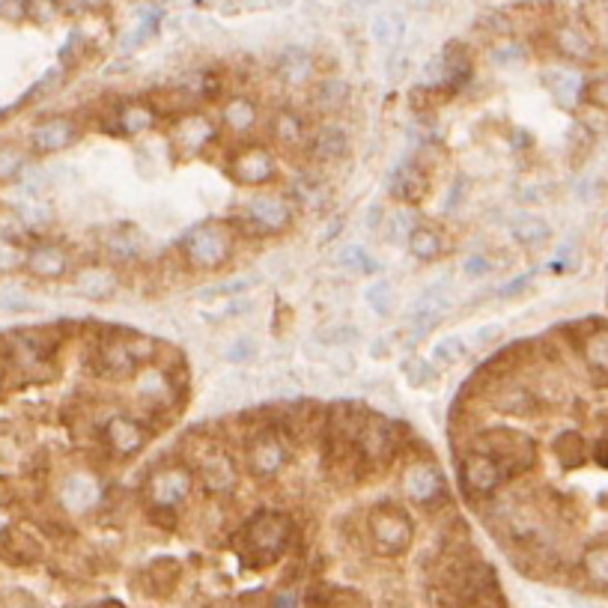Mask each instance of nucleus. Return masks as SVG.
<instances>
[{
    "label": "nucleus",
    "instance_id": "nucleus-7",
    "mask_svg": "<svg viewBox=\"0 0 608 608\" xmlns=\"http://www.w3.org/2000/svg\"><path fill=\"white\" fill-rule=\"evenodd\" d=\"M367 531L373 540L376 552L382 555H403L415 540V525L408 519V513L394 505V501H382L367 513Z\"/></svg>",
    "mask_w": 608,
    "mask_h": 608
},
{
    "label": "nucleus",
    "instance_id": "nucleus-21",
    "mask_svg": "<svg viewBox=\"0 0 608 608\" xmlns=\"http://www.w3.org/2000/svg\"><path fill=\"white\" fill-rule=\"evenodd\" d=\"M24 269L42 281H54V278H63V274L72 269V256L66 248H60V245L40 242L27 251Z\"/></svg>",
    "mask_w": 608,
    "mask_h": 608
},
{
    "label": "nucleus",
    "instance_id": "nucleus-48",
    "mask_svg": "<svg viewBox=\"0 0 608 608\" xmlns=\"http://www.w3.org/2000/svg\"><path fill=\"white\" fill-rule=\"evenodd\" d=\"M582 99L594 108H605L608 111V75H600V78H591L582 87Z\"/></svg>",
    "mask_w": 608,
    "mask_h": 608
},
{
    "label": "nucleus",
    "instance_id": "nucleus-3",
    "mask_svg": "<svg viewBox=\"0 0 608 608\" xmlns=\"http://www.w3.org/2000/svg\"><path fill=\"white\" fill-rule=\"evenodd\" d=\"M269 408H260L256 415L245 417V430H242V453L245 465L256 480H272L287 469L290 460V444L281 435L278 424L272 415H265Z\"/></svg>",
    "mask_w": 608,
    "mask_h": 608
},
{
    "label": "nucleus",
    "instance_id": "nucleus-53",
    "mask_svg": "<svg viewBox=\"0 0 608 608\" xmlns=\"http://www.w3.org/2000/svg\"><path fill=\"white\" fill-rule=\"evenodd\" d=\"M525 60V49H522L519 42H501V45H496L492 49V63H498V66H516V63H522Z\"/></svg>",
    "mask_w": 608,
    "mask_h": 608
},
{
    "label": "nucleus",
    "instance_id": "nucleus-35",
    "mask_svg": "<svg viewBox=\"0 0 608 608\" xmlns=\"http://www.w3.org/2000/svg\"><path fill=\"white\" fill-rule=\"evenodd\" d=\"M543 84L549 87V93L555 96V102L564 104V108H573V104L582 99V87H585V84L578 81L573 72L552 69V72L543 75Z\"/></svg>",
    "mask_w": 608,
    "mask_h": 608
},
{
    "label": "nucleus",
    "instance_id": "nucleus-32",
    "mask_svg": "<svg viewBox=\"0 0 608 608\" xmlns=\"http://www.w3.org/2000/svg\"><path fill=\"white\" fill-rule=\"evenodd\" d=\"M310 99L319 111L337 113V111L346 108L349 99H353V87H349V81L337 78V75H328V78H322L317 87H313Z\"/></svg>",
    "mask_w": 608,
    "mask_h": 608
},
{
    "label": "nucleus",
    "instance_id": "nucleus-33",
    "mask_svg": "<svg viewBox=\"0 0 608 608\" xmlns=\"http://www.w3.org/2000/svg\"><path fill=\"white\" fill-rule=\"evenodd\" d=\"M510 236L513 242L525 245V248H540L543 242H549V236H552V227H549L546 218L540 215H531V212H522L510 221Z\"/></svg>",
    "mask_w": 608,
    "mask_h": 608
},
{
    "label": "nucleus",
    "instance_id": "nucleus-19",
    "mask_svg": "<svg viewBox=\"0 0 608 608\" xmlns=\"http://www.w3.org/2000/svg\"><path fill=\"white\" fill-rule=\"evenodd\" d=\"M426 192H430V167L421 158H408L391 176V194L397 201H403L408 206L421 203Z\"/></svg>",
    "mask_w": 608,
    "mask_h": 608
},
{
    "label": "nucleus",
    "instance_id": "nucleus-15",
    "mask_svg": "<svg viewBox=\"0 0 608 608\" xmlns=\"http://www.w3.org/2000/svg\"><path fill=\"white\" fill-rule=\"evenodd\" d=\"M227 170L239 185H265L272 183L278 174V161H274L272 149H265L260 144H242L239 149H233Z\"/></svg>",
    "mask_w": 608,
    "mask_h": 608
},
{
    "label": "nucleus",
    "instance_id": "nucleus-26",
    "mask_svg": "<svg viewBox=\"0 0 608 608\" xmlns=\"http://www.w3.org/2000/svg\"><path fill=\"white\" fill-rule=\"evenodd\" d=\"M269 135H272V140H274V144H278L281 149L296 152V149H301L304 144H308V122H304L301 113L290 111V108H283V111H278V113H274V117H272V122H269Z\"/></svg>",
    "mask_w": 608,
    "mask_h": 608
},
{
    "label": "nucleus",
    "instance_id": "nucleus-40",
    "mask_svg": "<svg viewBox=\"0 0 608 608\" xmlns=\"http://www.w3.org/2000/svg\"><path fill=\"white\" fill-rule=\"evenodd\" d=\"M552 451L560 460V465H567V469H578V465L585 462V456H587V444H585V439L578 433L567 430V433H560L555 439Z\"/></svg>",
    "mask_w": 608,
    "mask_h": 608
},
{
    "label": "nucleus",
    "instance_id": "nucleus-56",
    "mask_svg": "<svg viewBox=\"0 0 608 608\" xmlns=\"http://www.w3.org/2000/svg\"><path fill=\"white\" fill-rule=\"evenodd\" d=\"M251 281L248 278H236V281H227L221 287L212 290V296H242V290H248Z\"/></svg>",
    "mask_w": 608,
    "mask_h": 608
},
{
    "label": "nucleus",
    "instance_id": "nucleus-43",
    "mask_svg": "<svg viewBox=\"0 0 608 608\" xmlns=\"http://www.w3.org/2000/svg\"><path fill=\"white\" fill-rule=\"evenodd\" d=\"M469 353V344L462 337H444L433 346V364L439 367H453L456 361H462Z\"/></svg>",
    "mask_w": 608,
    "mask_h": 608
},
{
    "label": "nucleus",
    "instance_id": "nucleus-55",
    "mask_svg": "<svg viewBox=\"0 0 608 608\" xmlns=\"http://www.w3.org/2000/svg\"><path fill=\"white\" fill-rule=\"evenodd\" d=\"M22 218H24V224H49L51 209L40 203V197H33V201H27L22 206Z\"/></svg>",
    "mask_w": 608,
    "mask_h": 608
},
{
    "label": "nucleus",
    "instance_id": "nucleus-14",
    "mask_svg": "<svg viewBox=\"0 0 608 608\" xmlns=\"http://www.w3.org/2000/svg\"><path fill=\"white\" fill-rule=\"evenodd\" d=\"M102 442L113 460H131L147 448L149 442V426L144 421H138L135 415H111L102 426Z\"/></svg>",
    "mask_w": 608,
    "mask_h": 608
},
{
    "label": "nucleus",
    "instance_id": "nucleus-27",
    "mask_svg": "<svg viewBox=\"0 0 608 608\" xmlns=\"http://www.w3.org/2000/svg\"><path fill=\"white\" fill-rule=\"evenodd\" d=\"M439 69H442V87L448 93L462 90L471 78V54L462 42H451L448 49L439 57Z\"/></svg>",
    "mask_w": 608,
    "mask_h": 608
},
{
    "label": "nucleus",
    "instance_id": "nucleus-17",
    "mask_svg": "<svg viewBox=\"0 0 608 608\" xmlns=\"http://www.w3.org/2000/svg\"><path fill=\"white\" fill-rule=\"evenodd\" d=\"M102 501V483L93 471L78 469L69 471L60 483V505L69 513H87L93 507H99Z\"/></svg>",
    "mask_w": 608,
    "mask_h": 608
},
{
    "label": "nucleus",
    "instance_id": "nucleus-22",
    "mask_svg": "<svg viewBox=\"0 0 608 608\" xmlns=\"http://www.w3.org/2000/svg\"><path fill=\"white\" fill-rule=\"evenodd\" d=\"M310 156L322 161V165H337L349 156V135L344 126L337 122H326L317 129V135L310 138Z\"/></svg>",
    "mask_w": 608,
    "mask_h": 608
},
{
    "label": "nucleus",
    "instance_id": "nucleus-2",
    "mask_svg": "<svg viewBox=\"0 0 608 608\" xmlns=\"http://www.w3.org/2000/svg\"><path fill=\"white\" fill-rule=\"evenodd\" d=\"M296 537V525L283 510H260L245 522L236 537L239 555L248 567H269L281 560Z\"/></svg>",
    "mask_w": 608,
    "mask_h": 608
},
{
    "label": "nucleus",
    "instance_id": "nucleus-23",
    "mask_svg": "<svg viewBox=\"0 0 608 608\" xmlns=\"http://www.w3.org/2000/svg\"><path fill=\"white\" fill-rule=\"evenodd\" d=\"M492 406L498 408V412L505 415H534L540 408V397L531 391L525 385H516V382H507V379H501L496 385V391H492Z\"/></svg>",
    "mask_w": 608,
    "mask_h": 608
},
{
    "label": "nucleus",
    "instance_id": "nucleus-13",
    "mask_svg": "<svg viewBox=\"0 0 608 608\" xmlns=\"http://www.w3.org/2000/svg\"><path fill=\"white\" fill-rule=\"evenodd\" d=\"M135 394L149 412H174L179 403V376L149 361L135 373Z\"/></svg>",
    "mask_w": 608,
    "mask_h": 608
},
{
    "label": "nucleus",
    "instance_id": "nucleus-36",
    "mask_svg": "<svg viewBox=\"0 0 608 608\" xmlns=\"http://www.w3.org/2000/svg\"><path fill=\"white\" fill-rule=\"evenodd\" d=\"M408 251H412L415 260L433 263L444 254V239L439 230H433V227H426V224L415 227V230L408 233Z\"/></svg>",
    "mask_w": 608,
    "mask_h": 608
},
{
    "label": "nucleus",
    "instance_id": "nucleus-8",
    "mask_svg": "<svg viewBox=\"0 0 608 608\" xmlns=\"http://www.w3.org/2000/svg\"><path fill=\"white\" fill-rule=\"evenodd\" d=\"M194 478L203 483L206 492L212 496H230L239 483V469H236V460L230 456V451L221 448L218 442H206L201 451L194 453Z\"/></svg>",
    "mask_w": 608,
    "mask_h": 608
},
{
    "label": "nucleus",
    "instance_id": "nucleus-61",
    "mask_svg": "<svg viewBox=\"0 0 608 608\" xmlns=\"http://www.w3.org/2000/svg\"><path fill=\"white\" fill-rule=\"evenodd\" d=\"M353 6H358V9H367V6H376L379 0H349Z\"/></svg>",
    "mask_w": 608,
    "mask_h": 608
},
{
    "label": "nucleus",
    "instance_id": "nucleus-11",
    "mask_svg": "<svg viewBox=\"0 0 608 608\" xmlns=\"http://www.w3.org/2000/svg\"><path fill=\"white\" fill-rule=\"evenodd\" d=\"M460 478L471 496L489 498V496H498V492L507 487L513 480V474L507 471V465H501L496 460V456L469 448V453H465L460 462Z\"/></svg>",
    "mask_w": 608,
    "mask_h": 608
},
{
    "label": "nucleus",
    "instance_id": "nucleus-12",
    "mask_svg": "<svg viewBox=\"0 0 608 608\" xmlns=\"http://www.w3.org/2000/svg\"><path fill=\"white\" fill-rule=\"evenodd\" d=\"M236 224L245 227L251 236H274L283 233L292 224V206L287 197L263 194L245 203V212L236 218Z\"/></svg>",
    "mask_w": 608,
    "mask_h": 608
},
{
    "label": "nucleus",
    "instance_id": "nucleus-6",
    "mask_svg": "<svg viewBox=\"0 0 608 608\" xmlns=\"http://www.w3.org/2000/svg\"><path fill=\"white\" fill-rule=\"evenodd\" d=\"M471 451L496 456L501 465H507L513 478H522L537 465L534 439L516 430H483L471 439Z\"/></svg>",
    "mask_w": 608,
    "mask_h": 608
},
{
    "label": "nucleus",
    "instance_id": "nucleus-28",
    "mask_svg": "<svg viewBox=\"0 0 608 608\" xmlns=\"http://www.w3.org/2000/svg\"><path fill=\"white\" fill-rule=\"evenodd\" d=\"M42 555V543L36 540V534L31 531H6L0 537V558L13 567H27L33 560H40Z\"/></svg>",
    "mask_w": 608,
    "mask_h": 608
},
{
    "label": "nucleus",
    "instance_id": "nucleus-10",
    "mask_svg": "<svg viewBox=\"0 0 608 608\" xmlns=\"http://www.w3.org/2000/svg\"><path fill=\"white\" fill-rule=\"evenodd\" d=\"M194 471L185 462H161L147 480V496L152 507H179L194 489Z\"/></svg>",
    "mask_w": 608,
    "mask_h": 608
},
{
    "label": "nucleus",
    "instance_id": "nucleus-38",
    "mask_svg": "<svg viewBox=\"0 0 608 608\" xmlns=\"http://www.w3.org/2000/svg\"><path fill=\"white\" fill-rule=\"evenodd\" d=\"M582 353L587 358V364H591L596 373L608 376V326H603V322H600V326H596L591 335L585 337Z\"/></svg>",
    "mask_w": 608,
    "mask_h": 608
},
{
    "label": "nucleus",
    "instance_id": "nucleus-52",
    "mask_svg": "<svg viewBox=\"0 0 608 608\" xmlns=\"http://www.w3.org/2000/svg\"><path fill=\"white\" fill-rule=\"evenodd\" d=\"M0 310H6V313L33 310V299L22 290H0Z\"/></svg>",
    "mask_w": 608,
    "mask_h": 608
},
{
    "label": "nucleus",
    "instance_id": "nucleus-63",
    "mask_svg": "<svg viewBox=\"0 0 608 608\" xmlns=\"http://www.w3.org/2000/svg\"><path fill=\"white\" fill-rule=\"evenodd\" d=\"M0 385H4V370H0Z\"/></svg>",
    "mask_w": 608,
    "mask_h": 608
},
{
    "label": "nucleus",
    "instance_id": "nucleus-30",
    "mask_svg": "<svg viewBox=\"0 0 608 608\" xmlns=\"http://www.w3.org/2000/svg\"><path fill=\"white\" fill-rule=\"evenodd\" d=\"M113 122H117L122 135H144V131L156 126V108L138 99L120 102L117 108H113Z\"/></svg>",
    "mask_w": 608,
    "mask_h": 608
},
{
    "label": "nucleus",
    "instance_id": "nucleus-39",
    "mask_svg": "<svg viewBox=\"0 0 608 608\" xmlns=\"http://www.w3.org/2000/svg\"><path fill=\"white\" fill-rule=\"evenodd\" d=\"M367 308L376 313V317H391L397 308V290L388 278H376L364 292Z\"/></svg>",
    "mask_w": 608,
    "mask_h": 608
},
{
    "label": "nucleus",
    "instance_id": "nucleus-57",
    "mask_svg": "<svg viewBox=\"0 0 608 608\" xmlns=\"http://www.w3.org/2000/svg\"><path fill=\"white\" fill-rule=\"evenodd\" d=\"M269 608H301V600H299V594L281 591V594H274V596H272Z\"/></svg>",
    "mask_w": 608,
    "mask_h": 608
},
{
    "label": "nucleus",
    "instance_id": "nucleus-25",
    "mask_svg": "<svg viewBox=\"0 0 608 608\" xmlns=\"http://www.w3.org/2000/svg\"><path fill=\"white\" fill-rule=\"evenodd\" d=\"M317 75V63H313L310 51L299 49V45H290L278 54V78L287 84V87H308Z\"/></svg>",
    "mask_w": 608,
    "mask_h": 608
},
{
    "label": "nucleus",
    "instance_id": "nucleus-18",
    "mask_svg": "<svg viewBox=\"0 0 608 608\" xmlns=\"http://www.w3.org/2000/svg\"><path fill=\"white\" fill-rule=\"evenodd\" d=\"M215 138V122L203 117V113H185V117L176 120L174 131H170V140L174 147L183 152V156H201V152L212 144Z\"/></svg>",
    "mask_w": 608,
    "mask_h": 608
},
{
    "label": "nucleus",
    "instance_id": "nucleus-24",
    "mask_svg": "<svg viewBox=\"0 0 608 608\" xmlns=\"http://www.w3.org/2000/svg\"><path fill=\"white\" fill-rule=\"evenodd\" d=\"M179 578H183V567H179L176 558H156L140 573V587L149 596H170L176 591Z\"/></svg>",
    "mask_w": 608,
    "mask_h": 608
},
{
    "label": "nucleus",
    "instance_id": "nucleus-9",
    "mask_svg": "<svg viewBox=\"0 0 608 608\" xmlns=\"http://www.w3.org/2000/svg\"><path fill=\"white\" fill-rule=\"evenodd\" d=\"M403 492L412 505L424 507V510H435V507H442L444 501H451L444 474L433 460H412L406 465Z\"/></svg>",
    "mask_w": 608,
    "mask_h": 608
},
{
    "label": "nucleus",
    "instance_id": "nucleus-50",
    "mask_svg": "<svg viewBox=\"0 0 608 608\" xmlns=\"http://www.w3.org/2000/svg\"><path fill=\"white\" fill-rule=\"evenodd\" d=\"M406 376L415 388H424L439 379V370H435V364H430V361H412V364H406Z\"/></svg>",
    "mask_w": 608,
    "mask_h": 608
},
{
    "label": "nucleus",
    "instance_id": "nucleus-29",
    "mask_svg": "<svg viewBox=\"0 0 608 608\" xmlns=\"http://www.w3.org/2000/svg\"><path fill=\"white\" fill-rule=\"evenodd\" d=\"M72 287L84 299L104 301L117 292V274H113V269H104V265H93V269L87 265V269H81L75 274Z\"/></svg>",
    "mask_w": 608,
    "mask_h": 608
},
{
    "label": "nucleus",
    "instance_id": "nucleus-46",
    "mask_svg": "<svg viewBox=\"0 0 608 608\" xmlns=\"http://www.w3.org/2000/svg\"><path fill=\"white\" fill-rule=\"evenodd\" d=\"M27 251H22L13 236H0V272H13L18 265H24Z\"/></svg>",
    "mask_w": 608,
    "mask_h": 608
},
{
    "label": "nucleus",
    "instance_id": "nucleus-1",
    "mask_svg": "<svg viewBox=\"0 0 608 608\" xmlns=\"http://www.w3.org/2000/svg\"><path fill=\"white\" fill-rule=\"evenodd\" d=\"M156 355V340L126 328H102V335L90 344V370L99 379L120 382V379L135 376L140 367L149 364Z\"/></svg>",
    "mask_w": 608,
    "mask_h": 608
},
{
    "label": "nucleus",
    "instance_id": "nucleus-45",
    "mask_svg": "<svg viewBox=\"0 0 608 608\" xmlns=\"http://www.w3.org/2000/svg\"><path fill=\"white\" fill-rule=\"evenodd\" d=\"M296 197L308 206V209H319L322 203H326V185L319 183V179H310V176H301L296 183Z\"/></svg>",
    "mask_w": 608,
    "mask_h": 608
},
{
    "label": "nucleus",
    "instance_id": "nucleus-58",
    "mask_svg": "<svg viewBox=\"0 0 608 608\" xmlns=\"http://www.w3.org/2000/svg\"><path fill=\"white\" fill-rule=\"evenodd\" d=\"M594 460H596V465L608 469V433H603L600 439L594 442Z\"/></svg>",
    "mask_w": 608,
    "mask_h": 608
},
{
    "label": "nucleus",
    "instance_id": "nucleus-20",
    "mask_svg": "<svg viewBox=\"0 0 608 608\" xmlns=\"http://www.w3.org/2000/svg\"><path fill=\"white\" fill-rule=\"evenodd\" d=\"M78 135H81V129L72 117H51L33 129L31 149L40 152V156H51V152L72 147L75 140H78Z\"/></svg>",
    "mask_w": 608,
    "mask_h": 608
},
{
    "label": "nucleus",
    "instance_id": "nucleus-16",
    "mask_svg": "<svg viewBox=\"0 0 608 608\" xmlns=\"http://www.w3.org/2000/svg\"><path fill=\"white\" fill-rule=\"evenodd\" d=\"M451 304L453 301H451L448 287H444V283H433V287H426L421 296L412 301V308H408L406 319H408V326L415 328V335L421 337L430 328L439 326L444 317H448Z\"/></svg>",
    "mask_w": 608,
    "mask_h": 608
},
{
    "label": "nucleus",
    "instance_id": "nucleus-59",
    "mask_svg": "<svg viewBox=\"0 0 608 608\" xmlns=\"http://www.w3.org/2000/svg\"><path fill=\"white\" fill-rule=\"evenodd\" d=\"M0 13L9 18H18L24 13V0H0Z\"/></svg>",
    "mask_w": 608,
    "mask_h": 608
},
{
    "label": "nucleus",
    "instance_id": "nucleus-34",
    "mask_svg": "<svg viewBox=\"0 0 608 608\" xmlns=\"http://www.w3.org/2000/svg\"><path fill=\"white\" fill-rule=\"evenodd\" d=\"M555 49H558V54H564L567 60H591L594 42L582 27L567 24L555 33Z\"/></svg>",
    "mask_w": 608,
    "mask_h": 608
},
{
    "label": "nucleus",
    "instance_id": "nucleus-41",
    "mask_svg": "<svg viewBox=\"0 0 608 608\" xmlns=\"http://www.w3.org/2000/svg\"><path fill=\"white\" fill-rule=\"evenodd\" d=\"M104 248H108V254L113 256L117 263H129L135 260V256H140V236L135 230H129V227H122V230L111 233V239L104 242Z\"/></svg>",
    "mask_w": 608,
    "mask_h": 608
},
{
    "label": "nucleus",
    "instance_id": "nucleus-42",
    "mask_svg": "<svg viewBox=\"0 0 608 608\" xmlns=\"http://www.w3.org/2000/svg\"><path fill=\"white\" fill-rule=\"evenodd\" d=\"M582 569L596 587H605L608 591V543L587 549L585 558H582Z\"/></svg>",
    "mask_w": 608,
    "mask_h": 608
},
{
    "label": "nucleus",
    "instance_id": "nucleus-51",
    "mask_svg": "<svg viewBox=\"0 0 608 608\" xmlns=\"http://www.w3.org/2000/svg\"><path fill=\"white\" fill-rule=\"evenodd\" d=\"M492 269H496V263H492L489 254H471V256H465V263H462L465 278H471V281L487 278V274H492Z\"/></svg>",
    "mask_w": 608,
    "mask_h": 608
},
{
    "label": "nucleus",
    "instance_id": "nucleus-47",
    "mask_svg": "<svg viewBox=\"0 0 608 608\" xmlns=\"http://www.w3.org/2000/svg\"><path fill=\"white\" fill-rule=\"evenodd\" d=\"M501 337H505V326L501 322H487V326L474 328L469 340L474 349H492L501 344Z\"/></svg>",
    "mask_w": 608,
    "mask_h": 608
},
{
    "label": "nucleus",
    "instance_id": "nucleus-54",
    "mask_svg": "<svg viewBox=\"0 0 608 608\" xmlns=\"http://www.w3.org/2000/svg\"><path fill=\"white\" fill-rule=\"evenodd\" d=\"M254 355H256V344L251 337L233 340V346L227 349V361H230V364H245V361H251Z\"/></svg>",
    "mask_w": 608,
    "mask_h": 608
},
{
    "label": "nucleus",
    "instance_id": "nucleus-37",
    "mask_svg": "<svg viewBox=\"0 0 608 608\" xmlns=\"http://www.w3.org/2000/svg\"><path fill=\"white\" fill-rule=\"evenodd\" d=\"M403 31H406V22L403 15L397 13H379L373 15V22H370V33H373V40L382 45V49H394V45L403 40Z\"/></svg>",
    "mask_w": 608,
    "mask_h": 608
},
{
    "label": "nucleus",
    "instance_id": "nucleus-62",
    "mask_svg": "<svg viewBox=\"0 0 608 608\" xmlns=\"http://www.w3.org/2000/svg\"><path fill=\"white\" fill-rule=\"evenodd\" d=\"M265 6H283V4H290V0H263Z\"/></svg>",
    "mask_w": 608,
    "mask_h": 608
},
{
    "label": "nucleus",
    "instance_id": "nucleus-4",
    "mask_svg": "<svg viewBox=\"0 0 608 608\" xmlns=\"http://www.w3.org/2000/svg\"><path fill=\"white\" fill-rule=\"evenodd\" d=\"M183 260L194 272H215L233 256V227L221 221H203L192 227L179 242Z\"/></svg>",
    "mask_w": 608,
    "mask_h": 608
},
{
    "label": "nucleus",
    "instance_id": "nucleus-44",
    "mask_svg": "<svg viewBox=\"0 0 608 608\" xmlns=\"http://www.w3.org/2000/svg\"><path fill=\"white\" fill-rule=\"evenodd\" d=\"M340 263H344L349 272H358V274L379 272V260H373V254H370L364 245H349V248L340 254Z\"/></svg>",
    "mask_w": 608,
    "mask_h": 608
},
{
    "label": "nucleus",
    "instance_id": "nucleus-31",
    "mask_svg": "<svg viewBox=\"0 0 608 608\" xmlns=\"http://www.w3.org/2000/svg\"><path fill=\"white\" fill-rule=\"evenodd\" d=\"M256 120H260V111H256V104L251 99H245V96L230 99L224 104V111H221L224 129L230 131V135H236V138H248L251 131L256 129Z\"/></svg>",
    "mask_w": 608,
    "mask_h": 608
},
{
    "label": "nucleus",
    "instance_id": "nucleus-49",
    "mask_svg": "<svg viewBox=\"0 0 608 608\" xmlns=\"http://www.w3.org/2000/svg\"><path fill=\"white\" fill-rule=\"evenodd\" d=\"M24 152L18 147H0V179H13L22 174Z\"/></svg>",
    "mask_w": 608,
    "mask_h": 608
},
{
    "label": "nucleus",
    "instance_id": "nucleus-5",
    "mask_svg": "<svg viewBox=\"0 0 608 608\" xmlns=\"http://www.w3.org/2000/svg\"><path fill=\"white\" fill-rule=\"evenodd\" d=\"M358 471H379L400 453V426L385 415L367 412L358 430Z\"/></svg>",
    "mask_w": 608,
    "mask_h": 608
},
{
    "label": "nucleus",
    "instance_id": "nucleus-60",
    "mask_svg": "<svg viewBox=\"0 0 608 608\" xmlns=\"http://www.w3.org/2000/svg\"><path fill=\"white\" fill-rule=\"evenodd\" d=\"M367 218H370L367 227H370V230H376V227L382 224V221H379V218H382V206H370V215Z\"/></svg>",
    "mask_w": 608,
    "mask_h": 608
}]
</instances>
